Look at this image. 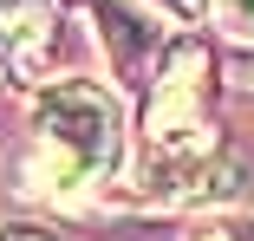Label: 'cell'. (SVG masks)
I'll use <instances>...</instances> for the list:
<instances>
[{
  "instance_id": "obj_1",
  "label": "cell",
  "mask_w": 254,
  "mask_h": 241,
  "mask_svg": "<svg viewBox=\"0 0 254 241\" xmlns=\"http://www.w3.org/2000/svg\"><path fill=\"white\" fill-rule=\"evenodd\" d=\"M118 143H124L118 91H105L98 78H59L33 98L26 143L13 157V189L72 202L118 170Z\"/></svg>"
},
{
  "instance_id": "obj_2",
  "label": "cell",
  "mask_w": 254,
  "mask_h": 241,
  "mask_svg": "<svg viewBox=\"0 0 254 241\" xmlns=\"http://www.w3.org/2000/svg\"><path fill=\"white\" fill-rule=\"evenodd\" d=\"M209 72H215L209 46L195 33H176L157 78H150V98H143V150H222L215 124L202 118Z\"/></svg>"
},
{
  "instance_id": "obj_3",
  "label": "cell",
  "mask_w": 254,
  "mask_h": 241,
  "mask_svg": "<svg viewBox=\"0 0 254 241\" xmlns=\"http://www.w3.org/2000/svg\"><path fill=\"white\" fill-rule=\"evenodd\" d=\"M248 170L228 150H143L137 157V189L163 209H215L241 196Z\"/></svg>"
},
{
  "instance_id": "obj_4",
  "label": "cell",
  "mask_w": 254,
  "mask_h": 241,
  "mask_svg": "<svg viewBox=\"0 0 254 241\" xmlns=\"http://www.w3.org/2000/svg\"><path fill=\"white\" fill-rule=\"evenodd\" d=\"M85 13H91V33L111 59V78L137 98H150V78H157L170 39H176V33H163L157 7L150 0H85Z\"/></svg>"
},
{
  "instance_id": "obj_5",
  "label": "cell",
  "mask_w": 254,
  "mask_h": 241,
  "mask_svg": "<svg viewBox=\"0 0 254 241\" xmlns=\"http://www.w3.org/2000/svg\"><path fill=\"white\" fill-rule=\"evenodd\" d=\"M215 26L241 46H254V0H215Z\"/></svg>"
},
{
  "instance_id": "obj_6",
  "label": "cell",
  "mask_w": 254,
  "mask_h": 241,
  "mask_svg": "<svg viewBox=\"0 0 254 241\" xmlns=\"http://www.w3.org/2000/svg\"><path fill=\"white\" fill-rule=\"evenodd\" d=\"M0 241H59V228H46V222H0Z\"/></svg>"
},
{
  "instance_id": "obj_7",
  "label": "cell",
  "mask_w": 254,
  "mask_h": 241,
  "mask_svg": "<svg viewBox=\"0 0 254 241\" xmlns=\"http://www.w3.org/2000/svg\"><path fill=\"white\" fill-rule=\"evenodd\" d=\"M248 235H254V228H241V222H202L189 241H248Z\"/></svg>"
},
{
  "instance_id": "obj_8",
  "label": "cell",
  "mask_w": 254,
  "mask_h": 241,
  "mask_svg": "<svg viewBox=\"0 0 254 241\" xmlns=\"http://www.w3.org/2000/svg\"><path fill=\"white\" fill-rule=\"evenodd\" d=\"M33 7H46V0H0V20H26Z\"/></svg>"
},
{
  "instance_id": "obj_9",
  "label": "cell",
  "mask_w": 254,
  "mask_h": 241,
  "mask_svg": "<svg viewBox=\"0 0 254 241\" xmlns=\"http://www.w3.org/2000/svg\"><path fill=\"white\" fill-rule=\"evenodd\" d=\"M176 13H202V7H215V0H170Z\"/></svg>"
},
{
  "instance_id": "obj_10",
  "label": "cell",
  "mask_w": 254,
  "mask_h": 241,
  "mask_svg": "<svg viewBox=\"0 0 254 241\" xmlns=\"http://www.w3.org/2000/svg\"><path fill=\"white\" fill-rule=\"evenodd\" d=\"M0 65H7V26H0Z\"/></svg>"
}]
</instances>
